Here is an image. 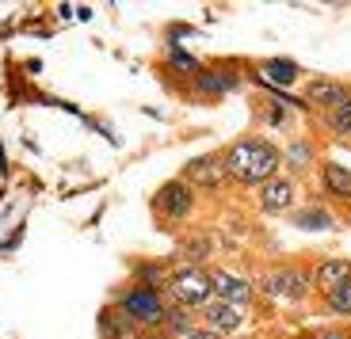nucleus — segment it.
<instances>
[{"instance_id": "1", "label": "nucleus", "mask_w": 351, "mask_h": 339, "mask_svg": "<svg viewBox=\"0 0 351 339\" xmlns=\"http://www.w3.org/2000/svg\"><path fill=\"white\" fill-rule=\"evenodd\" d=\"M226 160V179L245 183V187H263V183L279 175V149L263 138H241L221 153Z\"/></svg>"}, {"instance_id": "2", "label": "nucleus", "mask_w": 351, "mask_h": 339, "mask_svg": "<svg viewBox=\"0 0 351 339\" xmlns=\"http://www.w3.org/2000/svg\"><path fill=\"white\" fill-rule=\"evenodd\" d=\"M168 301L180 305V309H206L214 301V286H210V271L195 267V263H184L168 275Z\"/></svg>"}, {"instance_id": "3", "label": "nucleus", "mask_w": 351, "mask_h": 339, "mask_svg": "<svg viewBox=\"0 0 351 339\" xmlns=\"http://www.w3.org/2000/svg\"><path fill=\"white\" fill-rule=\"evenodd\" d=\"M263 294L275 297V301H302L313 286L306 267H275L271 275H263Z\"/></svg>"}, {"instance_id": "4", "label": "nucleus", "mask_w": 351, "mask_h": 339, "mask_svg": "<svg viewBox=\"0 0 351 339\" xmlns=\"http://www.w3.org/2000/svg\"><path fill=\"white\" fill-rule=\"evenodd\" d=\"M165 305H168L165 294H160V290H149V286H130L119 297V309H123L134 324H160Z\"/></svg>"}, {"instance_id": "5", "label": "nucleus", "mask_w": 351, "mask_h": 339, "mask_svg": "<svg viewBox=\"0 0 351 339\" xmlns=\"http://www.w3.org/2000/svg\"><path fill=\"white\" fill-rule=\"evenodd\" d=\"M153 210H157L165 221H184L187 214L195 210V191L187 187L184 179H172V183H165V187L153 194Z\"/></svg>"}, {"instance_id": "6", "label": "nucleus", "mask_w": 351, "mask_h": 339, "mask_svg": "<svg viewBox=\"0 0 351 339\" xmlns=\"http://www.w3.org/2000/svg\"><path fill=\"white\" fill-rule=\"evenodd\" d=\"M184 183L187 187H221L226 183V160L221 153H202V157L187 160L184 164Z\"/></svg>"}, {"instance_id": "7", "label": "nucleus", "mask_w": 351, "mask_h": 339, "mask_svg": "<svg viewBox=\"0 0 351 339\" xmlns=\"http://www.w3.org/2000/svg\"><path fill=\"white\" fill-rule=\"evenodd\" d=\"M210 286H214V297L226 305H237V309H245L248 301H252V282L241 279V275H233V271L218 267L210 271Z\"/></svg>"}, {"instance_id": "8", "label": "nucleus", "mask_w": 351, "mask_h": 339, "mask_svg": "<svg viewBox=\"0 0 351 339\" xmlns=\"http://www.w3.org/2000/svg\"><path fill=\"white\" fill-rule=\"evenodd\" d=\"M202 328H210L214 336H233V331L245 328V309H237V305H226L214 297L206 309H202Z\"/></svg>"}, {"instance_id": "9", "label": "nucleus", "mask_w": 351, "mask_h": 339, "mask_svg": "<svg viewBox=\"0 0 351 339\" xmlns=\"http://www.w3.org/2000/svg\"><path fill=\"white\" fill-rule=\"evenodd\" d=\"M260 206L267 214H282V210L294 206V183L287 175H271V179L260 187Z\"/></svg>"}, {"instance_id": "10", "label": "nucleus", "mask_w": 351, "mask_h": 339, "mask_svg": "<svg viewBox=\"0 0 351 339\" xmlns=\"http://www.w3.org/2000/svg\"><path fill=\"white\" fill-rule=\"evenodd\" d=\"M306 96H309V103H313V107H321V111H332V107H340L343 99H348V84L321 77V80H313V84L306 88Z\"/></svg>"}, {"instance_id": "11", "label": "nucleus", "mask_w": 351, "mask_h": 339, "mask_svg": "<svg viewBox=\"0 0 351 339\" xmlns=\"http://www.w3.org/2000/svg\"><path fill=\"white\" fill-rule=\"evenodd\" d=\"M348 279H351V263L348 260H325L313 271V282L321 286V294H332V290L343 286Z\"/></svg>"}, {"instance_id": "12", "label": "nucleus", "mask_w": 351, "mask_h": 339, "mask_svg": "<svg viewBox=\"0 0 351 339\" xmlns=\"http://www.w3.org/2000/svg\"><path fill=\"white\" fill-rule=\"evenodd\" d=\"M321 183H325V191L336 194V199H351V172L343 164H321Z\"/></svg>"}, {"instance_id": "13", "label": "nucleus", "mask_w": 351, "mask_h": 339, "mask_svg": "<svg viewBox=\"0 0 351 339\" xmlns=\"http://www.w3.org/2000/svg\"><path fill=\"white\" fill-rule=\"evenodd\" d=\"M99 331H104V339H130L134 336V321L114 305V309H107V313L99 316Z\"/></svg>"}, {"instance_id": "14", "label": "nucleus", "mask_w": 351, "mask_h": 339, "mask_svg": "<svg viewBox=\"0 0 351 339\" xmlns=\"http://www.w3.org/2000/svg\"><path fill=\"white\" fill-rule=\"evenodd\" d=\"M160 324H165V331H168V336L184 339L187 331L195 328V316H191V309H180V305H172V301H168V305H165V316H160Z\"/></svg>"}, {"instance_id": "15", "label": "nucleus", "mask_w": 351, "mask_h": 339, "mask_svg": "<svg viewBox=\"0 0 351 339\" xmlns=\"http://www.w3.org/2000/svg\"><path fill=\"white\" fill-rule=\"evenodd\" d=\"M325 130L336 134V138H351V92H348V99H343L340 107L325 111Z\"/></svg>"}, {"instance_id": "16", "label": "nucleus", "mask_w": 351, "mask_h": 339, "mask_svg": "<svg viewBox=\"0 0 351 339\" xmlns=\"http://www.w3.org/2000/svg\"><path fill=\"white\" fill-rule=\"evenodd\" d=\"M237 84V80L229 77V73H195V88H199L202 96H221L229 88Z\"/></svg>"}, {"instance_id": "17", "label": "nucleus", "mask_w": 351, "mask_h": 339, "mask_svg": "<svg viewBox=\"0 0 351 339\" xmlns=\"http://www.w3.org/2000/svg\"><path fill=\"white\" fill-rule=\"evenodd\" d=\"M263 77L275 84H294L298 80V65L294 61H263Z\"/></svg>"}, {"instance_id": "18", "label": "nucleus", "mask_w": 351, "mask_h": 339, "mask_svg": "<svg viewBox=\"0 0 351 339\" xmlns=\"http://www.w3.org/2000/svg\"><path fill=\"white\" fill-rule=\"evenodd\" d=\"M325 305H328V313H336V316H351V279L343 286H336L332 294H325Z\"/></svg>"}, {"instance_id": "19", "label": "nucleus", "mask_w": 351, "mask_h": 339, "mask_svg": "<svg viewBox=\"0 0 351 339\" xmlns=\"http://www.w3.org/2000/svg\"><path fill=\"white\" fill-rule=\"evenodd\" d=\"M298 225H306V229H328V225H332V218H328L325 210H309V214H302V218H298Z\"/></svg>"}, {"instance_id": "20", "label": "nucleus", "mask_w": 351, "mask_h": 339, "mask_svg": "<svg viewBox=\"0 0 351 339\" xmlns=\"http://www.w3.org/2000/svg\"><path fill=\"white\" fill-rule=\"evenodd\" d=\"M168 61H172L176 69H184V73H199V61H195L191 53H184V50H172V53H168Z\"/></svg>"}, {"instance_id": "21", "label": "nucleus", "mask_w": 351, "mask_h": 339, "mask_svg": "<svg viewBox=\"0 0 351 339\" xmlns=\"http://www.w3.org/2000/svg\"><path fill=\"white\" fill-rule=\"evenodd\" d=\"M313 339H351V336H348V328H321Z\"/></svg>"}, {"instance_id": "22", "label": "nucleus", "mask_w": 351, "mask_h": 339, "mask_svg": "<svg viewBox=\"0 0 351 339\" xmlns=\"http://www.w3.org/2000/svg\"><path fill=\"white\" fill-rule=\"evenodd\" d=\"M184 339H221V336H214L210 328H191V331H187Z\"/></svg>"}, {"instance_id": "23", "label": "nucleus", "mask_w": 351, "mask_h": 339, "mask_svg": "<svg viewBox=\"0 0 351 339\" xmlns=\"http://www.w3.org/2000/svg\"><path fill=\"white\" fill-rule=\"evenodd\" d=\"M206 248H210L206 240H191L187 244V255H206Z\"/></svg>"}, {"instance_id": "24", "label": "nucleus", "mask_w": 351, "mask_h": 339, "mask_svg": "<svg viewBox=\"0 0 351 339\" xmlns=\"http://www.w3.org/2000/svg\"><path fill=\"white\" fill-rule=\"evenodd\" d=\"M294 339H313V336H294Z\"/></svg>"}]
</instances>
